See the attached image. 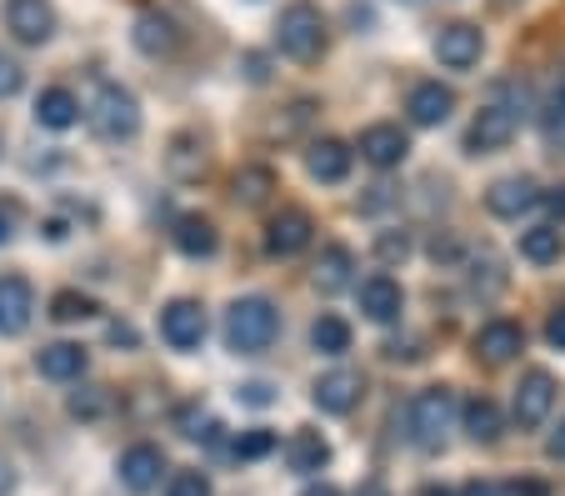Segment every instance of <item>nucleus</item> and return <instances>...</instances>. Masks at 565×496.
Here are the masks:
<instances>
[{
  "label": "nucleus",
  "mask_w": 565,
  "mask_h": 496,
  "mask_svg": "<svg viewBox=\"0 0 565 496\" xmlns=\"http://www.w3.org/2000/svg\"><path fill=\"white\" fill-rule=\"evenodd\" d=\"M276 331H280V312L266 296H241V302L231 306V316H225V341H231L235 357L266 351V346L276 341Z\"/></svg>",
  "instance_id": "f257e3e1"
},
{
  "label": "nucleus",
  "mask_w": 565,
  "mask_h": 496,
  "mask_svg": "<svg viewBox=\"0 0 565 496\" xmlns=\"http://www.w3.org/2000/svg\"><path fill=\"white\" fill-rule=\"evenodd\" d=\"M450 421H456V391L450 387H426L411 401V442L420 452H440L450 436Z\"/></svg>",
  "instance_id": "f03ea898"
},
{
  "label": "nucleus",
  "mask_w": 565,
  "mask_h": 496,
  "mask_svg": "<svg viewBox=\"0 0 565 496\" xmlns=\"http://www.w3.org/2000/svg\"><path fill=\"white\" fill-rule=\"evenodd\" d=\"M86 120L96 126V136L130 140L140 130V106H136V96H130L126 86H116V81H100L96 96H90V106H86Z\"/></svg>",
  "instance_id": "7ed1b4c3"
},
{
  "label": "nucleus",
  "mask_w": 565,
  "mask_h": 496,
  "mask_svg": "<svg viewBox=\"0 0 565 496\" xmlns=\"http://www.w3.org/2000/svg\"><path fill=\"white\" fill-rule=\"evenodd\" d=\"M276 35H280V51H286L290 61H316V55L326 51V21H320V11L310 0H296V6L280 11Z\"/></svg>",
  "instance_id": "20e7f679"
},
{
  "label": "nucleus",
  "mask_w": 565,
  "mask_h": 496,
  "mask_svg": "<svg viewBox=\"0 0 565 496\" xmlns=\"http://www.w3.org/2000/svg\"><path fill=\"white\" fill-rule=\"evenodd\" d=\"M515 126H521V116H515V106H486L476 120H470V130H466V151L470 156H491V151H501L505 140L515 136Z\"/></svg>",
  "instance_id": "39448f33"
},
{
  "label": "nucleus",
  "mask_w": 565,
  "mask_h": 496,
  "mask_svg": "<svg viewBox=\"0 0 565 496\" xmlns=\"http://www.w3.org/2000/svg\"><path fill=\"white\" fill-rule=\"evenodd\" d=\"M6 31L21 45H45L55 35V6L51 0H6Z\"/></svg>",
  "instance_id": "423d86ee"
},
{
  "label": "nucleus",
  "mask_w": 565,
  "mask_h": 496,
  "mask_svg": "<svg viewBox=\"0 0 565 496\" xmlns=\"http://www.w3.org/2000/svg\"><path fill=\"white\" fill-rule=\"evenodd\" d=\"M310 236H316V221H310V211H300V205H286L280 217H270L266 226V251L270 256H300V251L310 246Z\"/></svg>",
  "instance_id": "0eeeda50"
},
{
  "label": "nucleus",
  "mask_w": 565,
  "mask_h": 496,
  "mask_svg": "<svg viewBox=\"0 0 565 496\" xmlns=\"http://www.w3.org/2000/svg\"><path fill=\"white\" fill-rule=\"evenodd\" d=\"M551 407H555V377L551 371H525L521 377V387H515V421H521V426H541L545 416H551Z\"/></svg>",
  "instance_id": "6e6552de"
},
{
  "label": "nucleus",
  "mask_w": 565,
  "mask_h": 496,
  "mask_svg": "<svg viewBox=\"0 0 565 496\" xmlns=\"http://www.w3.org/2000/svg\"><path fill=\"white\" fill-rule=\"evenodd\" d=\"M480 51H486V35L470 21H456L436 35V61L450 65V71H470V65L480 61Z\"/></svg>",
  "instance_id": "1a4fd4ad"
},
{
  "label": "nucleus",
  "mask_w": 565,
  "mask_h": 496,
  "mask_svg": "<svg viewBox=\"0 0 565 496\" xmlns=\"http://www.w3.org/2000/svg\"><path fill=\"white\" fill-rule=\"evenodd\" d=\"M470 351H476V361H486V367H505L515 351H525V331L515 321H486L476 331V341H470Z\"/></svg>",
  "instance_id": "9d476101"
},
{
  "label": "nucleus",
  "mask_w": 565,
  "mask_h": 496,
  "mask_svg": "<svg viewBox=\"0 0 565 496\" xmlns=\"http://www.w3.org/2000/svg\"><path fill=\"white\" fill-rule=\"evenodd\" d=\"M361 391H365V381H361V371H326V377L310 387V401H316L326 416H345V411L361 401Z\"/></svg>",
  "instance_id": "9b49d317"
},
{
  "label": "nucleus",
  "mask_w": 565,
  "mask_h": 496,
  "mask_svg": "<svg viewBox=\"0 0 565 496\" xmlns=\"http://www.w3.org/2000/svg\"><path fill=\"white\" fill-rule=\"evenodd\" d=\"M160 336L175 346V351H195L205 341V312L195 302H171L160 312Z\"/></svg>",
  "instance_id": "f8f14e48"
},
{
  "label": "nucleus",
  "mask_w": 565,
  "mask_h": 496,
  "mask_svg": "<svg viewBox=\"0 0 565 496\" xmlns=\"http://www.w3.org/2000/svg\"><path fill=\"white\" fill-rule=\"evenodd\" d=\"M35 316V292L25 276H0V336H21Z\"/></svg>",
  "instance_id": "ddd939ff"
},
{
  "label": "nucleus",
  "mask_w": 565,
  "mask_h": 496,
  "mask_svg": "<svg viewBox=\"0 0 565 496\" xmlns=\"http://www.w3.org/2000/svg\"><path fill=\"white\" fill-rule=\"evenodd\" d=\"M361 156L375 166V171H391V166H401L411 156V140H406V130L401 126H365L361 130Z\"/></svg>",
  "instance_id": "4468645a"
},
{
  "label": "nucleus",
  "mask_w": 565,
  "mask_h": 496,
  "mask_svg": "<svg viewBox=\"0 0 565 496\" xmlns=\"http://www.w3.org/2000/svg\"><path fill=\"white\" fill-rule=\"evenodd\" d=\"M535 201H541V191H535V181H525V176H505V181H495L491 191H486V205H491V217H501V221L525 217Z\"/></svg>",
  "instance_id": "2eb2a0df"
},
{
  "label": "nucleus",
  "mask_w": 565,
  "mask_h": 496,
  "mask_svg": "<svg viewBox=\"0 0 565 496\" xmlns=\"http://www.w3.org/2000/svg\"><path fill=\"white\" fill-rule=\"evenodd\" d=\"M406 110L416 126H440V120H450V110H456V91L440 86V81H420V86L411 91Z\"/></svg>",
  "instance_id": "dca6fc26"
},
{
  "label": "nucleus",
  "mask_w": 565,
  "mask_h": 496,
  "mask_svg": "<svg viewBox=\"0 0 565 496\" xmlns=\"http://www.w3.org/2000/svg\"><path fill=\"white\" fill-rule=\"evenodd\" d=\"M401 306H406V296H401V286H395L391 276H371V281H361V312L371 316L375 326L401 321Z\"/></svg>",
  "instance_id": "f3484780"
},
{
  "label": "nucleus",
  "mask_w": 565,
  "mask_h": 496,
  "mask_svg": "<svg viewBox=\"0 0 565 496\" xmlns=\"http://www.w3.org/2000/svg\"><path fill=\"white\" fill-rule=\"evenodd\" d=\"M306 171L316 176V181H326V186L345 181V176H351V146H345V140H335V136L316 140V146L306 151Z\"/></svg>",
  "instance_id": "a211bd4d"
},
{
  "label": "nucleus",
  "mask_w": 565,
  "mask_h": 496,
  "mask_svg": "<svg viewBox=\"0 0 565 496\" xmlns=\"http://www.w3.org/2000/svg\"><path fill=\"white\" fill-rule=\"evenodd\" d=\"M86 346H75V341H51L41 346V357H35V371H41L45 381H75L81 371H86Z\"/></svg>",
  "instance_id": "6ab92c4d"
},
{
  "label": "nucleus",
  "mask_w": 565,
  "mask_h": 496,
  "mask_svg": "<svg viewBox=\"0 0 565 496\" xmlns=\"http://www.w3.org/2000/svg\"><path fill=\"white\" fill-rule=\"evenodd\" d=\"M160 472H166V456H160V446H150V442L130 446V452L120 456V482H126L130 492H150V486L160 482Z\"/></svg>",
  "instance_id": "aec40b11"
},
{
  "label": "nucleus",
  "mask_w": 565,
  "mask_h": 496,
  "mask_svg": "<svg viewBox=\"0 0 565 496\" xmlns=\"http://www.w3.org/2000/svg\"><path fill=\"white\" fill-rule=\"evenodd\" d=\"M286 462H290V472L310 476V472H320V466L331 462V442H326L320 432H310V426H300V432L286 442Z\"/></svg>",
  "instance_id": "412c9836"
},
{
  "label": "nucleus",
  "mask_w": 565,
  "mask_h": 496,
  "mask_svg": "<svg viewBox=\"0 0 565 496\" xmlns=\"http://www.w3.org/2000/svg\"><path fill=\"white\" fill-rule=\"evenodd\" d=\"M35 120H41L45 130H71L75 120H81V101H75L65 86H51V91H41V101H35Z\"/></svg>",
  "instance_id": "4be33fe9"
},
{
  "label": "nucleus",
  "mask_w": 565,
  "mask_h": 496,
  "mask_svg": "<svg viewBox=\"0 0 565 496\" xmlns=\"http://www.w3.org/2000/svg\"><path fill=\"white\" fill-rule=\"evenodd\" d=\"M130 41H136V51H146V55L175 51V25H171V15H160V11L136 15V31H130Z\"/></svg>",
  "instance_id": "5701e85b"
},
{
  "label": "nucleus",
  "mask_w": 565,
  "mask_h": 496,
  "mask_svg": "<svg viewBox=\"0 0 565 496\" xmlns=\"http://www.w3.org/2000/svg\"><path fill=\"white\" fill-rule=\"evenodd\" d=\"M351 271H355L351 246H326V251H320V261H316V286L326 296H335V292H345V286H351Z\"/></svg>",
  "instance_id": "b1692460"
},
{
  "label": "nucleus",
  "mask_w": 565,
  "mask_h": 496,
  "mask_svg": "<svg viewBox=\"0 0 565 496\" xmlns=\"http://www.w3.org/2000/svg\"><path fill=\"white\" fill-rule=\"evenodd\" d=\"M270 191H276V171H270V166H241L231 181V196L241 205H266Z\"/></svg>",
  "instance_id": "393cba45"
},
{
  "label": "nucleus",
  "mask_w": 565,
  "mask_h": 496,
  "mask_svg": "<svg viewBox=\"0 0 565 496\" xmlns=\"http://www.w3.org/2000/svg\"><path fill=\"white\" fill-rule=\"evenodd\" d=\"M466 436L480 446H491L501 436V407L491 397H470L466 401Z\"/></svg>",
  "instance_id": "a878e982"
},
{
  "label": "nucleus",
  "mask_w": 565,
  "mask_h": 496,
  "mask_svg": "<svg viewBox=\"0 0 565 496\" xmlns=\"http://www.w3.org/2000/svg\"><path fill=\"white\" fill-rule=\"evenodd\" d=\"M175 246L185 251V256H215V246H221V236H215V226L205 217H181L175 221Z\"/></svg>",
  "instance_id": "bb28decb"
},
{
  "label": "nucleus",
  "mask_w": 565,
  "mask_h": 496,
  "mask_svg": "<svg viewBox=\"0 0 565 496\" xmlns=\"http://www.w3.org/2000/svg\"><path fill=\"white\" fill-rule=\"evenodd\" d=\"M561 251H565V236L555 226L521 231V256L531 261V266H551V261H561Z\"/></svg>",
  "instance_id": "cd10ccee"
},
{
  "label": "nucleus",
  "mask_w": 565,
  "mask_h": 496,
  "mask_svg": "<svg viewBox=\"0 0 565 496\" xmlns=\"http://www.w3.org/2000/svg\"><path fill=\"white\" fill-rule=\"evenodd\" d=\"M310 341H316L320 357H341V351H351V326H345L341 316H320V321L310 326Z\"/></svg>",
  "instance_id": "c85d7f7f"
},
{
  "label": "nucleus",
  "mask_w": 565,
  "mask_h": 496,
  "mask_svg": "<svg viewBox=\"0 0 565 496\" xmlns=\"http://www.w3.org/2000/svg\"><path fill=\"white\" fill-rule=\"evenodd\" d=\"M166 166H171V176H181V181H195V176L205 171V151L195 146V136H175Z\"/></svg>",
  "instance_id": "c756f323"
},
{
  "label": "nucleus",
  "mask_w": 565,
  "mask_h": 496,
  "mask_svg": "<svg viewBox=\"0 0 565 496\" xmlns=\"http://www.w3.org/2000/svg\"><path fill=\"white\" fill-rule=\"evenodd\" d=\"M51 316H55V321H86V316H96V302H90V296H81V292H61L51 302Z\"/></svg>",
  "instance_id": "7c9ffc66"
},
{
  "label": "nucleus",
  "mask_w": 565,
  "mask_h": 496,
  "mask_svg": "<svg viewBox=\"0 0 565 496\" xmlns=\"http://www.w3.org/2000/svg\"><path fill=\"white\" fill-rule=\"evenodd\" d=\"M545 136L555 140V146H565V81L551 91V101H545V116H541Z\"/></svg>",
  "instance_id": "2f4dec72"
},
{
  "label": "nucleus",
  "mask_w": 565,
  "mask_h": 496,
  "mask_svg": "<svg viewBox=\"0 0 565 496\" xmlns=\"http://www.w3.org/2000/svg\"><path fill=\"white\" fill-rule=\"evenodd\" d=\"M100 411H106V387H86V391H75V397H71V416L96 421Z\"/></svg>",
  "instance_id": "473e14b6"
},
{
  "label": "nucleus",
  "mask_w": 565,
  "mask_h": 496,
  "mask_svg": "<svg viewBox=\"0 0 565 496\" xmlns=\"http://www.w3.org/2000/svg\"><path fill=\"white\" fill-rule=\"evenodd\" d=\"M276 452V432H246L241 442H235V456L241 462H260V456Z\"/></svg>",
  "instance_id": "72a5a7b5"
},
{
  "label": "nucleus",
  "mask_w": 565,
  "mask_h": 496,
  "mask_svg": "<svg viewBox=\"0 0 565 496\" xmlns=\"http://www.w3.org/2000/svg\"><path fill=\"white\" fill-rule=\"evenodd\" d=\"M166 496H211V476L205 472H175Z\"/></svg>",
  "instance_id": "f704fd0d"
},
{
  "label": "nucleus",
  "mask_w": 565,
  "mask_h": 496,
  "mask_svg": "<svg viewBox=\"0 0 565 496\" xmlns=\"http://www.w3.org/2000/svg\"><path fill=\"white\" fill-rule=\"evenodd\" d=\"M406 251H411L406 231H385V236L375 241V256H381V261H406Z\"/></svg>",
  "instance_id": "c9c22d12"
},
{
  "label": "nucleus",
  "mask_w": 565,
  "mask_h": 496,
  "mask_svg": "<svg viewBox=\"0 0 565 496\" xmlns=\"http://www.w3.org/2000/svg\"><path fill=\"white\" fill-rule=\"evenodd\" d=\"M21 86H25V71L11 61V55H0V101H6V96H15V91H21Z\"/></svg>",
  "instance_id": "e433bc0d"
},
{
  "label": "nucleus",
  "mask_w": 565,
  "mask_h": 496,
  "mask_svg": "<svg viewBox=\"0 0 565 496\" xmlns=\"http://www.w3.org/2000/svg\"><path fill=\"white\" fill-rule=\"evenodd\" d=\"M545 341L565 351V306H555V312H551V321H545Z\"/></svg>",
  "instance_id": "4c0bfd02"
},
{
  "label": "nucleus",
  "mask_w": 565,
  "mask_h": 496,
  "mask_svg": "<svg viewBox=\"0 0 565 496\" xmlns=\"http://www.w3.org/2000/svg\"><path fill=\"white\" fill-rule=\"evenodd\" d=\"M241 401H246V407H270L276 397H270L266 381H250V387H241Z\"/></svg>",
  "instance_id": "58836bf2"
},
{
  "label": "nucleus",
  "mask_w": 565,
  "mask_h": 496,
  "mask_svg": "<svg viewBox=\"0 0 565 496\" xmlns=\"http://www.w3.org/2000/svg\"><path fill=\"white\" fill-rule=\"evenodd\" d=\"M545 456H551V462H565V421L555 426L551 436H545Z\"/></svg>",
  "instance_id": "ea45409f"
},
{
  "label": "nucleus",
  "mask_w": 565,
  "mask_h": 496,
  "mask_svg": "<svg viewBox=\"0 0 565 496\" xmlns=\"http://www.w3.org/2000/svg\"><path fill=\"white\" fill-rule=\"evenodd\" d=\"M501 496H545V486L541 482H511V486H501Z\"/></svg>",
  "instance_id": "a19ab883"
},
{
  "label": "nucleus",
  "mask_w": 565,
  "mask_h": 496,
  "mask_svg": "<svg viewBox=\"0 0 565 496\" xmlns=\"http://www.w3.org/2000/svg\"><path fill=\"white\" fill-rule=\"evenodd\" d=\"M460 496H501V482H466Z\"/></svg>",
  "instance_id": "79ce46f5"
},
{
  "label": "nucleus",
  "mask_w": 565,
  "mask_h": 496,
  "mask_svg": "<svg viewBox=\"0 0 565 496\" xmlns=\"http://www.w3.org/2000/svg\"><path fill=\"white\" fill-rule=\"evenodd\" d=\"M541 201H545V205H551L555 217H565V186H555V191H551V196H541Z\"/></svg>",
  "instance_id": "37998d69"
},
{
  "label": "nucleus",
  "mask_w": 565,
  "mask_h": 496,
  "mask_svg": "<svg viewBox=\"0 0 565 496\" xmlns=\"http://www.w3.org/2000/svg\"><path fill=\"white\" fill-rule=\"evenodd\" d=\"M110 341H126V346H136V331H130V326H110Z\"/></svg>",
  "instance_id": "c03bdc74"
},
{
  "label": "nucleus",
  "mask_w": 565,
  "mask_h": 496,
  "mask_svg": "<svg viewBox=\"0 0 565 496\" xmlns=\"http://www.w3.org/2000/svg\"><path fill=\"white\" fill-rule=\"evenodd\" d=\"M300 496H341V492H335L331 482H316V486H306V492H300Z\"/></svg>",
  "instance_id": "a18cd8bd"
},
{
  "label": "nucleus",
  "mask_w": 565,
  "mask_h": 496,
  "mask_svg": "<svg viewBox=\"0 0 565 496\" xmlns=\"http://www.w3.org/2000/svg\"><path fill=\"white\" fill-rule=\"evenodd\" d=\"M11 241V211H0V246Z\"/></svg>",
  "instance_id": "49530a36"
},
{
  "label": "nucleus",
  "mask_w": 565,
  "mask_h": 496,
  "mask_svg": "<svg viewBox=\"0 0 565 496\" xmlns=\"http://www.w3.org/2000/svg\"><path fill=\"white\" fill-rule=\"evenodd\" d=\"M355 496H391V492H385L381 482H365V486H361V492H355Z\"/></svg>",
  "instance_id": "de8ad7c7"
},
{
  "label": "nucleus",
  "mask_w": 565,
  "mask_h": 496,
  "mask_svg": "<svg viewBox=\"0 0 565 496\" xmlns=\"http://www.w3.org/2000/svg\"><path fill=\"white\" fill-rule=\"evenodd\" d=\"M11 482H15V476H11V466H6V462H0V496H6V492H11Z\"/></svg>",
  "instance_id": "09e8293b"
},
{
  "label": "nucleus",
  "mask_w": 565,
  "mask_h": 496,
  "mask_svg": "<svg viewBox=\"0 0 565 496\" xmlns=\"http://www.w3.org/2000/svg\"><path fill=\"white\" fill-rule=\"evenodd\" d=\"M420 496H450V492H446V486H426V492H420Z\"/></svg>",
  "instance_id": "8fccbe9b"
}]
</instances>
